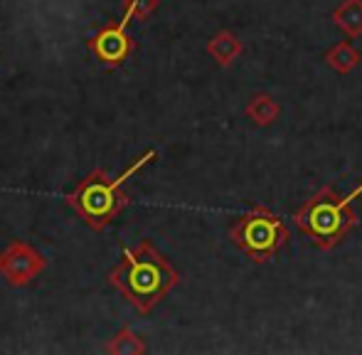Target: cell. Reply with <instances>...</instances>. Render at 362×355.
<instances>
[{"label": "cell", "mask_w": 362, "mask_h": 355, "mask_svg": "<svg viewBox=\"0 0 362 355\" xmlns=\"http://www.w3.org/2000/svg\"><path fill=\"white\" fill-rule=\"evenodd\" d=\"M160 0H124V23L131 20H148L158 10Z\"/></svg>", "instance_id": "7c38bea8"}, {"label": "cell", "mask_w": 362, "mask_h": 355, "mask_svg": "<svg viewBox=\"0 0 362 355\" xmlns=\"http://www.w3.org/2000/svg\"><path fill=\"white\" fill-rule=\"evenodd\" d=\"M129 23L119 20V23H106L99 33L91 37V52L99 62H104L106 67H119L134 52V40L126 33Z\"/></svg>", "instance_id": "8992f818"}, {"label": "cell", "mask_w": 362, "mask_h": 355, "mask_svg": "<svg viewBox=\"0 0 362 355\" xmlns=\"http://www.w3.org/2000/svg\"><path fill=\"white\" fill-rule=\"evenodd\" d=\"M47 267V260L28 242H10L0 252V274L13 286H28Z\"/></svg>", "instance_id": "5b68a950"}, {"label": "cell", "mask_w": 362, "mask_h": 355, "mask_svg": "<svg viewBox=\"0 0 362 355\" xmlns=\"http://www.w3.org/2000/svg\"><path fill=\"white\" fill-rule=\"evenodd\" d=\"M323 62L328 64V67L333 69V72L350 74L355 67H360L362 54H360V50L355 47L353 42H338V45H333V47H330L328 52H325Z\"/></svg>", "instance_id": "9c48e42d"}, {"label": "cell", "mask_w": 362, "mask_h": 355, "mask_svg": "<svg viewBox=\"0 0 362 355\" xmlns=\"http://www.w3.org/2000/svg\"><path fill=\"white\" fill-rule=\"evenodd\" d=\"M333 23L348 35L350 40L362 37V0H343L333 10Z\"/></svg>", "instance_id": "ba28073f"}, {"label": "cell", "mask_w": 362, "mask_h": 355, "mask_svg": "<svg viewBox=\"0 0 362 355\" xmlns=\"http://www.w3.org/2000/svg\"><path fill=\"white\" fill-rule=\"evenodd\" d=\"M207 54L215 59L219 67H229V64L242 54V42H239V37L234 33L222 30V33H217L215 37L207 42Z\"/></svg>", "instance_id": "52a82bcc"}, {"label": "cell", "mask_w": 362, "mask_h": 355, "mask_svg": "<svg viewBox=\"0 0 362 355\" xmlns=\"http://www.w3.org/2000/svg\"><path fill=\"white\" fill-rule=\"evenodd\" d=\"M106 353H114V355H141L146 353V343L139 333H134L131 328H121L114 338L109 341L106 346Z\"/></svg>", "instance_id": "8fae6325"}, {"label": "cell", "mask_w": 362, "mask_h": 355, "mask_svg": "<svg viewBox=\"0 0 362 355\" xmlns=\"http://www.w3.org/2000/svg\"><path fill=\"white\" fill-rule=\"evenodd\" d=\"M109 281L141 313H151L180 281V274L151 245V240H141L136 250L121 247V260L109 274Z\"/></svg>", "instance_id": "6da1fadb"}, {"label": "cell", "mask_w": 362, "mask_h": 355, "mask_svg": "<svg viewBox=\"0 0 362 355\" xmlns=\"http://www.w3.org/2000/svg\"><path fill=\"white\" fill-rule=\"evenodd\" d=\"M232 242L252 262H272L288 242V227L281 217L267 205H254L229 227Z\"/></svg>", "instance_id": "277c9868"}, {"label": "cell", "mask_w": 362, "mask_h": 355, "mask_svg": "<svg viewBox=\"0 0 362 355\" xmlns=\"http://www.w3.org/2000/svg\"><path fill=\"white\" fill-rule=\"evenodd\" d=\"M158 158L156 149H148L141 158H136L134 165L124 170L119 178H111L104 168L91 170L79 185L74 187V192L67 195V205L72 207L76 215L91 227V230L101 232L104 227H109L114 222V217L129 205V195L124 192V185L129 178H134L139 170H144L148 163Z\"/></svg>", "instance_id": "7a4b0ae2"}, {"label": "cell", "mask_w": 362, "mask_h": 355, "mask_svg": "<svg viewBox=\"0 0 362 355\" xmlns=\"http://www.w3.org/2000/svg\"><path fill=\"white\" fill-rule=\"evenodd\" d=\"M362 197V182L348 195H338L333 185H325L293 215V222L318 250H333L348 240L350 230L358 225L353 202Z\"/></svg>", "instance_id": "3957f363"}, {"label": "cell", "mask_w": 362, "mask_h": 355, "mask_svg": "<svg viewBox=\"0 0 362 355\" xmlns=\"http://www.w3.org/2000/svg\"><path fill=\"white\" fill-rule=\"evenodd\" d=\"M279 114H281V109H279V104L274 101V96H269V94H254L252 101L247 104V116L259 126L274 124Z\"/></svg>", "instance_id": "30bf717a"}]
</instances>
